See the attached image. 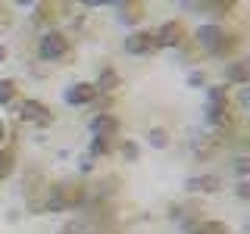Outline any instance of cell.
<instances>
[{
	"mask_svg": "<svg viewBox=\"0 0 250 234\" xmlns=\"http://www.w3.org/2000/svg\"><path fill=\"white\" fill-rule=\"evenodd\" d=\"M194 41L203 53H209V57H225V53L234 50V44H238V38L229 35V28L222 25V22H203L197 28V35H194Z\"/></svg>",
	"mask_w": 250,
	"mask_h": 234,
	"instance_id": "1",
	"label": "cell"
},
{
	"mask_svg": "<svg viewBox=\"0 0 250 234\" xmlns=\"http://www.w3.org/2000/svg\"><path fill=\"white\" fill-rule=\"evenodd\" d=\"M69 38L62 35L60 28H50V31H41L38 38V59L41 62H57L62 57H69Z\"/></svg>",
	"mask_w": 250,
	"mask_h": 234,
	"instance_id": "2",
	"label": "cell"
},
{
	"mask_svg": "<svg viewBox=\"0 0 250 234\" xmlns=\"http://www.w3.org/2000/svg\"><path fill=\"white\" fill-rule=\"evenodd\" d=\"M19 119L25 125H38V128H50L53 122H57V116H53V109L41 103V100H22L19 106Z\"/></svg>",
	"mask_w": 250,
	"mask_h": 234,
	"instance_id": "3",
	"label": "cell"
},
{
	"mask_svg": "<svg viewBox=\"0 0 250 234\" xmlns=\"http://www.w3.org/2000/svg\"><path fill=\"white\" fill-rule=\"evenodd\" d=\"M97 97L100 94L94 88V81H75L62 91V103L66 106H91V103H97Z\"/></svg>",
	"mask_w": 250,
	"mask_h": 234,
	"instance_id": "4",
	"label": "cell"
},
{
	"mask_svg": "<svg viewBox=\"0 0 250 234\" xmlns=\"http://www.w3.org/2000/svg\"><path fill=\"white\" fill-rule=\"evenodd\" d=\"M122 50L131 53V57H147V53L156 50V38H153V28H141V31H131L128 38L122 41Z\"/></svg>",
	"mask_w": 250,
	"mask_h": 234,
	"instance_id": "5",
	"label": "cell"
},
{
	"mask_svg": "<svg viewBox=\"0 0 250 234\" xmlns=\"http://www.w3.org/2000/svg\"><path fill=\"white\" fill-rule=\"evenodd\" d=\"M153 38H156V50H172V47H182L185 28H182V22L169 19V22H163V25L153 31Z\"/></svg>",
	"mask_w": 250,
	"mask_h": 234,
	"instance_id": "6",
	"label": "cell"
},
{
	"mask_svg": "<svg viewBox=\"0 0 250 234\" xmlns=\"http://www.w3.org/2000/svg\"><path fill=\"white\" fill-rule=\"evenodd\" d=\"M207 125H209V131H229L234 128V122H238V116H234V109L231 106H207Z\"/></svg>",
	"mask_w": 250,
	"mask_h": 234,
	"instance_id": "7",
	"label": "cell"
},
{
	"mask_svg": "<svg viewBox=\"0 0 250 234\" xmlns=\"http://www.w3.org/2000/svg\"><path fill=\"white\" fill-rule=\"evenodd\" d=\"M188 194H219L222 191V178L219 175H194L185 181Z\"/></svg>",
	"mask_w": 250,
	"mask_h": 234,
	"instance_id": "8",
	"label": "cell"
},
{
	"mask_svg": "<svg viewBox=\"0 0 250 234\" xmlns=\"http://www.w3.org/2000/svg\"><path fill=\"white\" fill-rule=\"evenodd\" d=\"M88 128H91L94 137H113L116 128H119V119H116L113 113H97V116H91Z\"/></svg>",
	"mask_w": 250,
	"mask_h": 234,
	"instance_id": "9",
	"label": "cell"
},
{
	"mask_svg": "<svg viewBox=\"0 0 250 234\" xmlns=\"http://www.w3.org/2000/svg\"><path fill=\"white\" fill-rule=\"evenodd\" d=\"M94 88H97V94H113L122 88V75L116 72L113 66H104L97 69V81H94Z\"/></svg>",
	"mask_w": 250,
	"mask_h": 234,
	"instance_id": "10",
	"label": "cell"
},
{
	"mask_svg": "<svg viewBox=\"0 0 250 234\" xmlns=\"http://www.w3.org/2000/svg\"><path fill=\"white\" fill-rule=\"evenodd\" d=\"M222 78H225V84H238V88H244V84L250 81V69H247V62H244V59L229 62V66L222 69Z\"/></svg>",
	"mask_w": 250,
	"mask_h": 234,
	"instance_id": "11",
	"label": "cell"
},
{
	"mask_svg": "<svg viewBox=\"0 0 250 234\" xmlns=\"http://www.w3.org/2000/svg\"><path fill=\"white\" fill-rule=\"evenodd\" d=\"M188 231H197V234H231V228L225 222H216V218H194V222L185 225Z\"/></svg>",
	"mask_w": 250,
	"mask_h": 234,
	"instance_id": "12",
	"label": "cell"
},
{
	"mask_svg": "<svg viewBox=\"0 0 250 234\" xmlns=\"http://www.w3.org/2000/svg\"><path fill=\"white\" fill-rule=\"evenodd\" d=\"M207 106H231L229 84H209L207 88Z\"/></svg>",
	"mask_w": 250,
	"mask_h": 234,
	"instance_id": "13",
	"label": "cell"
},
{
	"mask_svg": "<svg viewBox=\"0 0 250 234\" xmlns=\"http://www.w3.org/2000/svg\"><path fill=\"white\" fill-rule=\"evenodd\" d=\"M116 153L122 156L125 162H138L141 159V144L135 137H125V140H116Z\"/></svg>",
	"mask_w": 250,
	"mask_h": 234,
	"instance_id": "14",
	"label": "cell"
},
{
	"mask_svg": "<svg viewBox=\"0 0 250 234\" xmlns=\"http://www.w3.org/2000/svg\"><path fill=\"white\" fill-rule=\"evenodd\" d=\"M144 19V6L141 3H122L119 6V22L122 25H138Z\"/></svg>",
	"mask_w": 250,
	"mask_h": 234,
	"instance_id": "15",
	"label": "cell"
},
{
	"mask_svg": "<svg viewBox=\"0 0 250 234\" xmlns=\"http://www.w3.org/2000/svg\"><path fill=\"white\" fill-rule=\"evenodd\" d=\"M116 150V140L113 137H91V147H88V156L97 159V156H106Z\"/></svg>",
	"mask_w": 250,
	"mask_h": 234,
	"instance_id": "16",
	"label": "cell"
},
{
	"mask_svg": "<svg viewBox=\"0 0 250 234\" xmlns=\"http://www.w3.org/2000/svg\"><path fill=\"white\" fill-rule=\"evenodd\" d=\"M169 131L166 128H160V125H153V128H147V144L153 147V150H166L169 147Z\"/></svg>",
	"mask_w": 250,
	"mask_h": 234,
	"instance_id": "17",
	"label": "cell"
},
{
	"mask_svg": "<svg viewBox=\"0 0 250 234\" xmlns=\"http://www.w3.org/2000/svg\"><path fill=\"white\" fill-rule=\"evenodd\" d=\"M16 94H19V84L13 78H0V106L16 103Z\"/></svg>",
	"mask_w": 250,
	"mask_h": 234,
	"instance_id": "18",
	"label": "cell"
},
{
	"mask_svg": "<svg viewBox=\"0 0 250 234\" xmlns=\"http://www.w3.org/2000/svg\"><path fill=\"white\" fill-rule=\"evenodd\" d=\"M13 175V153L6 147H0V178H10Z\"/></svg>",
	"mask_w": 250,
	"mask_h": 234,
	"instance_id": "19",
	"label": "cell"
},
{
	"mask_svg": "<svg viewBox=\"0 0 250 234\" xmlns=\"http://www.w3.org/2000/svg\"><path fill=\"white\" fill-rule=\"evenodd\" d=\"M234 175H238V181H247V175H250V159L247 156H238V159H234Z\"/></svg>",
	"mask_w": 250,
	"mask_h": 234,
	"instance_id": "20",
	"label": "cell"
},
{
	"mask_svg": "<svg viewBox=\"0 0 250 234\" xmlns=\"http://www.w3.org/2000/svg\"><path fill=\"white\" fill-rule=\"evenodd\" d=\"M188 84H191V88H203V84H207L203 69H191V72H188Z\"/></svg>",
	"mask_w": 250,
	"mask_h": 234,
	"instance_id": "21",
	"label": "cell"
},
{
	"mask_svg": "<svg viewBox=\"0 0 250 234\" xmlns=\"http://www.w3.org/2000/svg\"><path fill=\"white\" fill-rule=\"evenodd\" d=\"M247 103H250V88L244 84V88H238V109H241V113L247 109Z\"/></svg>",
	"mask_w": 250,
	"mask_h": 234,
	"instance_id": "22",
	"label": "cell"
},
{
	"mask_svg": "<svg viewBox=\"0 0 250 234\" xmlns=\"http://www.w3.org/2000/svg\"><path fill=\"white\" fill-rule=\"evenodd\" d=\"M78 172H82V175H91V172H94V159H91V156H82V159H78Z\"/></svg>",
	"mask_w": 250,
	"mask_h": 234,
	"instance_id": "23",
	"label": "cell"
},
{
	"mask_svg": "<svg viewBox=\"0 0 250 234\" xmlns=\"http://www.w3.org/2000/svg\"><path fill=\"white\" fill-rule=\"evenodd\" d=\"M234 194H238V200H250V181H238Z\"/></svg>",
	"mask_w": 250,
	"mask_h": 234,
	"instance_id": "24",
	"label": "cell"
},
{
	"mask_svg": "<svg viewBox=\"0 0 250 234\" xmlns=\"http://www.w3.org/2000/svg\"><path fill=\"white\" fill-rule=\"evenodd\" d=\"M6 59H10V47H6V44H0V66H3Z\"/></svg>",
	"mask_w": 250,
	"mask_h": 234,
	"instance_id": "25",
	"label": "cell"
},
{
	"mask_svg": "<svg viewBox=\"0 0 250 234\" xmlns=\"http://www.w3.org/2000/svg\"><path fill=\"white\" fill-rule=\"evenodd\" d=\"M3 135H6V128H3V122H0V140H3Z\"/></svg>",
	"mask_w": 250,
	"mask_h": 234,
	"instance_id": "26",
	"label": "cell"
},
{
	"mask_svg": "<svg viewBox=\"0 0 250 234\" xmlns=\"http://www.w3.org/2000/svg\"><path fill=\"white\" fill-rule=\"evenodd\" d=\"M88 234H106V231H88Z\"/></svg>",
	"mask_w": 250,
	"mask_h": 234,
	"instance_id": "27",
	"label": "cell"
},
{
	"mask_svg": "<svg viewBox=\"0 0 250 234\" xmlns=\"http://www.w3.org/2000/svg\"><path fill=\"white\" fill-rule=\"evenodd\" d=\"M188 234H197V231H188Z\"/></svg>",
	"mask_w": 250,
	"mask_h": 234,
	"instance_id": "28",
	"label": "cell"
},
{
	"mask_svg": "<svg viewBox=\"0 0 250 234\" xmlns=\"http://www.w3.org/2000/svg\"><path fill=\"white\" fill-rule=\"evenodd\" d=\"M60 234H66V231H60Z\"/></svg>",
	"mask_w": 250,
	"mask_h": 234,
	"instance_id": "29",
	"label": "cell"
}]
</instances>
